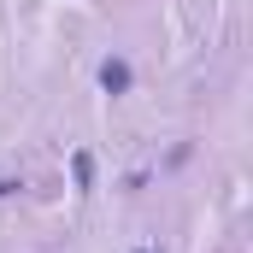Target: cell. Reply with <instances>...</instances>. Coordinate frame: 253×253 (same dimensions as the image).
<instances>
[{"instance_id":"1","label":"cell","mask_w":253,"mask_h":253,"mask_svg":"<svg viewBox=\"0 0 253 253\" xmlns=\"http://www.w3.org/2000/svg\"><path fill=\"white\" fill-rule=\"evenodd\" d=\"M100 88L124 94V88H129V65H124V59H106V65H100Z\"/></svg>"},{"instance_id":"2","label":"cell","mask_w":253,"mask_h":253,"mask_svg":"<svg viewBox=\"0 0 253 253\" xmlns=\"http://www.w3.org/2000/svg\"><path fill=\"white\" fill-rule=\"evenodd\" d=\"M71 177H77V189H88V183H94V159L77 153V159H71Z\"/></svg>"}]
</instances>
